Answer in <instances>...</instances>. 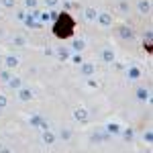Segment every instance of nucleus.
<instances>
[{"label": "nucleus", "mask_w": 153, "mask_h": 153, "mask_svg": "<svg viewBox=\"0 0 153 153\" xmlns=\"http://www.w3.org/2000/svg\"><path fill=\"white\" fill-rule=\"evenodd\" d=\"M98 21H100V25H104V27H110L112 25V16L108 12H102V14H98Z\"/></svg>", "instance_id": "nucleus-2"}, {"label": "nucleus", "mask_w": 153, "mask_h": 153, "mask_svg": "<svg viewBox=\"0 0 153 153\" xmlns=\"http://www.w3.org/2000/svg\"><path fill=\"white\" fill-rule=\"evenodd\" d=\"M45 4H47V6H55V4H57V0H45Z\"/></svg>", "instance_id": "nucleus-23"}, {"label": "nucleus", "mask_w": 153, "mask_h": 153, "mask_svg": "<svg viewBox=\"0 0 153 153\" xmlns=\"http://www.w3.org/2000/svg\"><path fill=\"white\" fill-rule=\"evenodd\" d=\"M82 71H84V74H86V76H90V74L94 71V65H92V63H86V65H84V68H82Z\"/></svg>", "instance_id": "nucleus-10"}, {"label": "nucleus", "mask_w": 153, "mask_h": 153, "mask_svg": "<svg viewBox=\"0 0 153 153\" xmlns=\"http://www.w3.org/2000/svg\"><path fill=\"white\" fill-rule=\"evenodd\" d=\"M8 80H10V82H8L10 88H21V80H19V78H8Z\"/></svg>", "instance_id": "nucleus-9"}, {"label": "nucleus", "mask_w": 153, "mask_h": 153, "mask_svg": "<svg viewBox=\"0 0 153 153\" xmlns=\"http://www.w3.org/2000/svg\"><path fill=\"white\" fill-rule=\"evenodd\" d=\"M118 35L123 37V39H133V31L127 29V27H120V33H118Z\"/></svg>", "instance_id": "nucleus-3"}, {"label": "nucleus", "mask_w": 153, "mask_h": 153, "mask_svg": "<svg viewBox=\"0 0 153 153\" xmlns=\"http://www.w3.org/2000/svg\"><path fill=\"white\" fill-rule=\"evenodd\" d=\"M86 19H88V21H94V19H96V10L88 8V10H86Z\"/></svg>", "instance_id": "nucleus-13"}, {"label": "nucleus", "mask_w": 153, "mask_h": 153, "mask_svg": "<svg viewBox=\"0 0 153 153\" xmlns=\"http://www.w3.org/2000/svg\"><path fill=\"white\" fill-rule=\"evenodd\" d=\"M14 65H19V57L8 55V57H6V68H14Z\"/></svg>", "instance_id": "nucleus-5"}, {"label": "nucleus", "mask_w": 153, "mask_h": 153, "mask_svg": "<svg viewBox=\"0 0 153 153\" xmlns=\"http://www.w3.org/2000/svg\"><path fill=\"white\" fill-rule=\"evenodd\" d=\"M112 57H114V55H112V51H110V49H106V51H104V61H108V63H110V61H112Z\"/></svg>", "instance_id": "nucleus-16"}, {"label": "nucleus", "mask_w": 153, "mask_h": 153, "mask_svg": "<svg viewBox=\"0 0 153 153\" xmlns=\"http://www.w3.org/2000/svg\"><path fill=\"white\" fill-rule=\"evenodd\" d=\"M2 4L8 6V8H12V6H14V0H2Z\"/></svg>", "instance_id": "nucleus-19"}, {"label": "nucleus", "mask_w": 153, "mask_h": 153, "mask_svg": "<svg viewBox=\"0 0 153 153\" xmlns=\"http://www.w3.org/2000/svg\"><path fill=\"white\" fill-rule=\"evenodd\" d=\"M49 19H51V14H47V12H41V23H47Z\"/></svg>", "instance_id": "nucleus-17"}, {"label": "nucleus", "mask_w": 153, "mask_h": 153, "mask_svg": "<svg viewBox=\"0 0 153 153\" xmlns=\"http://www.w3.org/2000/svg\"><path fill=\"white\" fill-rule=\"evenodd\" d=\"M74 117L78 118V120H88V112H86V110H82V108H78Z\"/></svg>", "instance_id": "nucleus-4"}, {"label": "nucleus", "mask_w": 153, "mask_h": 153, "mask_svg": "<svg viewBox=\"0 0 153 153\" xmlns=\"http://www.w3.org/2000/svg\"><path fill=\"white\" fill-rule=\"evenodd\" d=\"M129 76L133 78V80H137V78H139V70H137V68H131V70H129Z\"/></svg>", "instance_id": "nucleus-15"}, {"label": "nucleus", "mask_w": 153, "mask_h": 153, "mask_svg": "<svg viewBox=\"0 0 153 153\" xmlns=\"http://www.w3.org/2000/svg\"><path fill=\"white\" fill-rule=\"evenodd\" d=\"M137 96H139V100H147V98H149V94H147V90H139V92H137Z\"/></svg>", "instance_id": "nucleus-14"}, {"label": "nucleus", "mask_w": 153, "mask_h": 153, "mask_svg": "<svg viewBox=\"0 0 153 153\" xmlns=\"http://www.w3.org/2000/svg\"><path fill=\"white\" fill-rule=\"evenodd\" d=\"M84 45H86V43H84L82 39H78V41H74V49H76V51H82V49H84Z\"/></svg>", "instance_id": "nucleus-11"}, {"label": "nucleus", "mask_w": 153, "mask_h": 153, "mask_svg": "<svg viewBox=\"0 0 153 153\" xmlns=\"http://www.w3.org/2000/svg\"><path fill=\"white\" fill-rule=\"evenodd\" d=\"M139 10H141L143 14H145V12H149V4H147L145 0H141V2H139Z\"/></svg>", "instance_id": "nucleus-12"}, {"label": "nucleus", "mask_w": 153, "mask_h": 153, "mask_svg": "<svg viewBox=\"0 0 153 153\" xmlns=\"http://www.w3.org/2000/svg\"><path fill=\"white\" fill-rule=\"evenodd\" d=\"M43 141L47 143V145H51V143L55 141V137H53V135H51L49 131H45V133H43Z\"/></svg>", "instance_id": "nucleus-6"}, {"label": "nucleus", "mask_w": 153, "mask_h": 153, "mask_svg": "<svg viewBox=\"0 0 153 153\" xmlns=\"http://www.w3.org/2000/svg\"><path fill=\"white\" fill-rule=\"evenodd\" d=\"M71 27H74L71 19L68 16V14H63V16L59 19V23L55 25V35L57 37H68L71 33Z\"/></svg>", "instance_id": "nucleus-1"}, {"label": "nucleus", "mask_w": 153, "mask_h": 153, "mask_svg": "<svg viewBox=\"0 0 153 153\" xmlns=\"http://www.w3.org/2000/svg\"><path fill=\"white\" fill-rule=\"evenodd\" d=\"M61 139H70V131H61Z\"/></svg>", "instance_id": "nucleus-22"}, {"label": "nucleus", "mask_w": 153, "mask_h": 153, "mask_svg": "<svg viewBox=\"0 0 153 153\" xmlns=\"http://www.w3.org/2000/svg\"><path fill=\"white\" fill-rule=\"evenodd\" d=\"M106 129H108V133H114V135H117V133H120V127H118L117 123H110Z\"/></svg>", "instance_id": "nucleus-7"}, {"label": "nucleus", "mask_w": 153, "mask_h": 153, "mask_svg": "<svg viewBox=\"0 0 153 153\" xmlns=\"http://www.w3.org/2000/svg\"><path fill=\"white\" fill-rule=\"evenodd\" d=\"M31 90H21V94H19V98H21V100H31Z\"/></svg>", "instance_id": "nucleus-8"}, {"label": "nucleus", "mask_w": 153, "mask_h": 153, "mask_svg": "<svg viewBox=\"0 0 153 153\" xmlns=\"http://www.w3.org/2000/svg\"><path fill=\"white\" fill-rule=\"evenodd\" d=\"M2 106H6V96L4 94H0V108H2Z\"/></svg>", "instance_id": "nucleus-20"}, {"label": "nucleus", "mask_w": 153, "mask_h": 153, "mask_svg": "<svg viewBox=\"0 0 153 153\" xmlns=\"http://www.w3.org/2000/svg\"><path fill=\"white\" fill-rule=\"evenodd\" d=\"M14 43H16L19 47H23V45H25V39H23V37H16V39H14Z\"/></svg>", "instance_id": "nucleus-18"}, {"label": "nucleus", "mask_w": 153, "mask_h": 153, "mask_svg": "<svg viewBox=\"0 0 153 153\" xmlns=\"http://www.w3.org/2000/svg\"><path fill=\"white\" fill-rule=\"evenodd\" d=\"M25 4H27V6H31V8H33V6H35V4H37V0H25Z\"/></svg>", "instance_id": "nucleus-21"}]
</instances>
